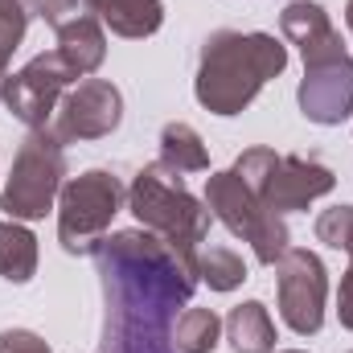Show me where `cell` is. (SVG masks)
Segmentation results:
<instances>
[{
  "label": "cell",
  "mask_w": 353,
  "mask_h": 353,
  "mask_svg": "<svg viewBox=\"0 0 353 353\" xmlns=\"http://www.w3.org/2000/svg\"><path fill=\"white\" fill-rule=\"evenodd\" d=\"M337 321H341V329L353 333V255H350L345 275H341V292H337Z\"/></svg>",
  "instance_id": "24"
},
{
  "label": "cell",
  "mask_w": 353,
  "mask_h": 353,
  "mask_svg": "<svg viewBox=\"0 0 353 353\" xmlns=\"http://www.w3.org/2000/svg\"><path fill=\"white\" fill-rule=\"evenodd\" d=\"M66 185V144L54 128H33L12 157V173L4 181L0 210L12 222H37L54 210Z\"/></svg>",
  "instance_id": "5"
},
{
  "label": "cell",
  "mask_w": 353,
  "mask_h": 353,
  "mask_svg": "<svg viewBox=\"0 0 353 353\" xmlns=\"http://www.w3.org/2000/svg\"><path fill=\"white\" fill-rule=\"evenodd\" d=\"M41 17V0H0V87L8 79V62L21 50L29 25Z\"/></svg>",
  "instance_id": "18"
},
{
  "label": "cell",
  "mask_w": 353,
  "mask_h": 353,
  "mask_svg": "<svg viewBox=\"0 0 353 353\" xmlns=\"http://www.w3.org/2000/svg\"><path fill=\"white\" fill-rule=\"evenodd\" d=\"M275 353H304V350H275Z\"/></svg>",
  "instance_id": "26"
},
{
  "label": "cell",
  "mask_w": 353,
  "mask_h": 353,
  "mask_svg": "<svg viewBox=\"0 0 353 353\" xmlns=\"http://www.w3.org/2000/svg\"><path fill=\"white\" fill-rule=\"evenodd\" d=\"M316 239L333 251L353 255V205H333L316 218Z\"/></svg>",
  "instance_id": "21"
},
{
  "label": "cell",
  "mask_w": 353,
  "mask_h": 353,
  "mask_svg": "<svg viewBox=\"0 0 353 353\" xmlns=\"http://www.w3.org/2000/svg\"><path fill=\"white\" fill-rule=\"evenodd\" d=\"M128 189L111 169H87L70 176L58 193V243L66 255H94L111 230V218L123 210Z\"/></svg>",
  "instance_id": "6"
},
{
  "label": "cell",
  "mask_w": 353,
  "mask_h": 353,
  "mask_svg": "<svg viewBox=\"0 0 353 353\" xmlns=\"http://www.w3.org/2000/svg\"><path fill=\"white\" fill-rule=\"evenodd\" d=\"M79 83V74L66 66V58L58 50H46L37 58H29L17 74L4 79L0 87V103L12 119H21L29 132L33 128H50L54 111L62 103V94Z\"/></svg>",
  "instance_id": "8"
},
{
  "label": "cell",
  "mask_w": 353,
  "mask_h": 353,
  "mask_svg": "<svg viewBox=\"0 0 353 353\" xmlns=\"http://www.w3.org/2000/svg\"><path fill=\"white\" fill-rule=\"evenodd\" d=\"M288 70V46L275 33L214 29L201 41L193 94L214 115H243L255 94Z\"/></svg>",
  "instance_id": "2"
},
{
  "label": "cell",
  "mask_w": 353,
  "mask_h": 353,
  "mask_svg": "<svg viewBox=\"0 0 353 353\" xmlns=\"http://www.w3.org/2000/svg\"><path fill=\"white\" fill-rule=\"evenodd\" d=\"M205 205L210 214L243 243H251L255 259L263 267H275L279 255L292 247V234H288V222L279 214H271L263 201L247 189V181L226 169V173H210L205 176Z\"/></svg>",
  "instance_id": "7"
},
{
  "label": "cell",
  "mask_w": 353,
  "mask_h": 353,
  "mask_svg": "<svg viewBox=\"0 0 353 353\" xmlns=\"http://www.w3.org/2000/svg\"><path fill=\"white\" fill-rule=\"evenodd\" d=\"M90 8L103 21V29H111L115 37H128V41L152 37L165 25L161 0H90Z\"/></svg>",
  "instance_id": "14"
},
{
  "label": "cell",
  "mask_w": 353,
  "mask_h": 353,
  "mask_svg": "<svg viewBox=\"0 0 353 353\" xmlns=\"http://www.w3.org/2000/svg\"><path fill=\"white\" fill-rule=\"evenodd\" d=\"M128 210L136 214V222H140L144 230H152L161 243L173 247L176 255H185V259L197 263V251H201L205 239H210L214 214H210L205 201H197V197L185 189L181 173H173V169L161 165V161L144 165L140 173L132 176Z\"/></svg>",
  "instance_id": "3"
},
{
  "label": "cell",
  "mask_w": 353,
  "mask_h": 353,
  "mask_svg": "<svg viewBox=\"0 0 353 353\" xmlns=\"http://www.w3.org/2000/svg\"><path fill=\"white\" fill-rule=\"evenodd\" d=\"M234 173L279 218L308 210L316 197L337 189V173L329 165L308 161V157H292V152H275V148H247L234 161Z\"/></svg>",
  "instance_id": "4"
},
{
  "label": "cell",
  "mask_w": 353,
  "mask_h": 353,
  "mask_svg": "<svg viewBox=\"0 0 353 353\" xmlns=\"http://www.w3.org/2000/svg\"><path fill=\"white\" fill-rule=\"evenodd\" d=\"M94 12L90 8V0H41V17H46V25L58 33V29H66L70 21H79V17H87Z\"/></svg>",
  "instance_id": "22"
},
{
  "label": "cell",
  "mask_w": 353,
  "mask_h": 353,
  "mask_svg": "<svg viewBox=\"0 0 353 353\" xmlns=\"http://www.w3.org/2000/svg\"><path fill=\"white\" fill-rule=\"evenodd\" d=\"M345 25H350V33H353V0H345Z\"/></svg>",
  "instance_id": "25"
},
{
  "label": "cell",
  "mask_w": 353,
  "mask_h": 353,
  "mask_svg": "<svg viewBox=\"0 0 353 353\" xmlns=\"http://www.w3.org/2000/svg\"><path fill=\"white\" fill-rule=\"evenodd\" d=\"M58 54L66 58V66L79 79H90L103 66V58H107V29H103V21L94 12H87V17L70 21L66 29H58Z\"/></svg>",
  "instance_id": "13"
},
{
  "label": "cell",
  "mask_w": 353,
  "mask_h": 353,
  "mask_svg": "<svg viewBox=\"0 0 353 353\" xmlns=\"http://www.w3.org/2000/svg\"><path fill=\"white\" fill-rule=\"evenodd\" d=\"M296 99H300L304 119H312L321 128L345 123L353 115V58L337 54V58H325V62H308Z\"/></svg>",
  "instance_id": "11"
},
{
  "label": "cell",
  "mask_w": 353,
  "mask_h": 353,
  "mask_svg": "<svg viewBox=\"0 0 353 353\" xmlns=\"http://www.w3.org/2000/svg\"><path fill=\"white\" fill-rule=\"evenodd\" d=\"M103 283L99 353H176L173 325L197 292L193 259L152 230H115L94 251Z\"/></svg>",
  "instance_id": "1"
},
{
  "label": "cell",
  "mask_w": 353,
  "mask_h": 353,
  "mask_svg": "<svg viewBox=\"0 0 353 353\" xmlns=\"http://www.w3.org/2000/svg\"><path fill=\"white\" fill-rule=\"evenodd\" d=\"M193 267H197V279L210 283V292H234L247 279V263L230 247H201Z\"/></svg>",
  "instance_id": "20"
},
{
  "label": "cell",
  "mask_w": 353,
  "mask_h": 353,
  "mask_svg": "<svg viewBox=\"0 0 353 353\" xmlns=\"http://www.w3.org/2000/svg\"><path fill=\"white\" fill-rule=\"evenodd\" d=\"M123 119V94L107 79H79L74 87L62 94L58 111H54V132L62 144L74 140H103L119 128Z\"/></svg>",
  "instance_id": "10"
},
{
  "label": "cell",
  "mask_w": 353,
  "mask_h": 353,
  "mask_svg": "<svg viewBox=\"0 0 353 353\" xmlns=\"http://www.w3.org/2000/svg\"><path fill=\"white\" fill-rule=\"evenodd\" d=\"M226 341L234 353H275V321L263 300H247L226 316Z\"/></svg>",
  "instance_id": "15"
},
{
  "label": "cell",
  "mask_w": 353,
  "mask_h": 353,
  "mask_svg": "<svg viewBox=\"0 0 353 353\" xmlns=\"http://www.w3.org/2000/svg\"><path fill=\"white\" fill-rule=\"evenodd\" d=\"M222 337V316L214 308H185L173 325L176 353H214Z\"/></svg>",
  "instance_id": "19"
},
{
  "label": "cell",
  "mask_w": 353,
  "mask_h": 353,
  "mask_svg": "<svg viewBox=\"0 0 353 353\" xmlns=\"http://www.w3.org/2000/svg\"><path fill=\"white\" fill-rule=\"evenodd\" d=\"M37 271V234L25 222L4 218L0 222V279L29 283Z\"/></svg>",
  "instance_id": "16"
},
{
  "label": "cell",
  "mask_w": 353,
  "mask_h": 353,
  "mask_svg": "<svg viewBox=\"0 0 353 353\" xmlns=\"http://www.w3.org/2000/svg\"><path fill=\"white\" fill-rule=\"evenodd\" d=\"M161 165H169L173 173H205L210 169V152L205 140L197 136V128L189 123H165L161 132Z\"/></svg>",
  "instance_id": "17"
},
{
  "label": "cell",
  "mask_w": 353,
  "mask_h": 353,
  "mask_svg": "<svg viewBox=\"0 0 353 353\" xmlns=\"http://www.w3.org/2000/svg\"><path fill=\"white\" fill-rule=\"evenodd\" d=\"M279 29H283V37L300 50L304 66H308V62H325V58L345 54L341 33L333 29L329 12H325L316 0H292V4H283V12H279Z\"/></svg>",
  "instance_id": "12"
},
{
  "label": "cell",
  "mask_w": 353,
  "mask_h": 353,
  "mask_svg": "<svg viewBox=\"0 0 353 353\" xmlns=\"http://www.w3.org/2000/svg\"><path fill=\"white\" fill-rule=\"evenodd\" d=\"M275 296H279V316L292 333L300 337L321 333L329 296V271L321 255L308 247H288L275 263Z\"/></svg>",
  "instance_id": "9"
},
{
  "label": "cell",
  "mask_w": 353,
  "mask_h": 353,
  "mask_svg": "<svg viewBox=\"0 0 353 353\" xmlns=\"http://www.w3.org/2000/svg\"><path fill=\"white\" fill-rule=\"evenodd\" d=\"M350 353H353V350H350Z\"/></svg>",
  "instance_id": "27"
},
{
  "label": "cell",
  "mask_w": 353,
  "mask_h": 353,
  "mask_svg": "<svg viewBox=\"0 0 353 353\" xmlns=\"http://www.w3.org/2000/svg\"><path fill=\"white\" fill-rule=\"evenodd\" d=\"M0 353H54L46 337L29 333V329H4L0 333Z\"/></svg>",
  "instance_id": "23"
}]
</instances>
